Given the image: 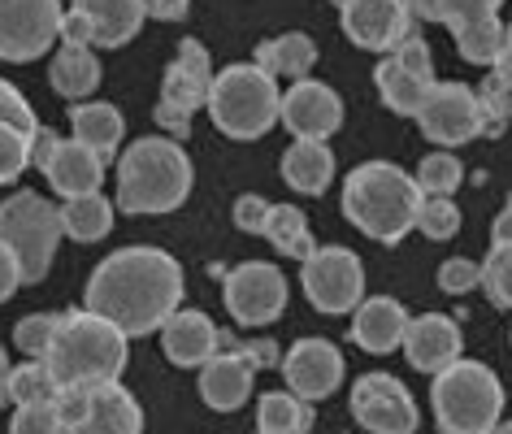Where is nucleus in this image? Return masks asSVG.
Masks as SVG:
<instances>
[{
  "label": "nucleus",
  "mask_w": 512,
  "mask_h": 434,
  "mask_svg": "<svg viewBox=\"0 0 512 434\" xmlns=\"http://www.w3.org/2000/svg\"><path fill=\"white\" fill-rule=\"evenodd\" d=\"M61 0H0V61H35L61 40Z\"/></svg>",
  "instance_id": "12"
},
{
  "label": "nucleus",
  "mask_w": 512,
  "mask_h": 434,
  "mask_svg": "<svg viewBox=\"0 0 512 434\" xmlns=\"http://www.w3.org/2000/svg\"><path fill=\"white\" fill-rule=\"evenodd\" d=\"M113 231V204L92 191V196H74L61 204V235L79 239V244H96Z\"/></svg>",
  "instance_id": "31"
},
{
  "label": "nucleus",
  "mask_w": 512,
  "mask_h": 434,
  "mask_svg": "<svg viewBox=\"0 0 512 434\" xmlns=\"http://www.w3.org/2000/svg\"><path fill=\"white\" fill-rule=\"evenodd\" d=\"M343 35L369 53H395L400 44L413 40V14L408 0H348L343 5Z\"/></svg>",
  "instance_id": "17"
},
{
  "label": "nucleus",
  "mask_w": 512,
  "mask_h": 434,
  "mask_svg": "<svg viewBox=\"0 0 512 434\" xmlns=\"http://www.w3.org/2000/svg\"><path fill=\"white\" fill-rule=\"evenodd\" d=\"M330 174H335V152L317 139H296L283 152V178L304 196H322L330 187Z\"/></svg>",
  "instance_id": "27"
},
{
  "label": "nucleus",
  "mask_w": 512,
  "mask_h": 434,
  "mask_svg": "<svg viewBox=\"0 0 512 434\" xmlns=\"http://www.w3.org/2000/svg\"><path fill=\"white\" fill-rule=\"evenodd\" d=\"M335 5H339V9H343V5H348V0H335Z\"/></svg>",
  "instance_id": "52"
},
{
  "label": "nucleus",
  "mask_w": 512,
  "mask_h": 434,
  "mask_svg": "<svg viewBox=\"0 0 512 434\" xmlns=\"http://www.w3.org/2000/svg\"><path fill=\"white\" fill-rule=\"evenodd\" d=\"M261 235L270 239V244L283 252V257H296V261H309V257H313L309 222H304V213L296 209V204H270Z\"/></svg>",
  "instance_id": "32"
},
{
  "label": "nucleus",
  "mask_w": 512,
  "mask_h": 434,
  "mask_svg": "<svg viewBox=\"0 0 512 434\" xmlns=\"http://www.w3.org/2000/svg\"><path fill=\"white\" fill-rule=\"evenodd\" d=\"M499 40H504V22L499 18L456 27V48H460V57L465 61H473V66H491L495 53H499Z\"/></svg>",
  "instance_id": "34"
},
{
  "label": "nucleus",
  "mask_w": 512,
  "mask_h": 434,
  "mask_svg": "<svg viewBox=\"0 0 512 434\" xmlns=\"http://www.w3.org/2000/svg\"><path fill=\"white\" fill-rule=\"evenodd\" d=\"M70 122H74V139H79L83 148H92L100 161H109L113 152H118L122 131H126L122 113L113 109V105H105V100H92V105H74V109H70Z\"/></svg>",
  "instance_id": "28"
},
{
  "label": "nucleus",
  "mask_w": 512,
  "mask_h": 434,
  "mask_svg": "<svg viewBox=\"0 0 512 434\" xmlns=\"http://www.w3.org/2000/svg\"><path fill=\"white\" fill-rule=\"evenodd\" d=\"M0 404H9V356L0 348Z\"/></svg>",
  "instance_id": "50"
},
{
  "label": "nucleus",
  "mask_w": 512,
  "mask_h": 434,
  "mask_svg": "<svg viewBox=\"0 0 512 434\" xmlns=\"http://www.w3.org/2000/svg\"><path fill=\"white\" fill-rule=\"evenodd\" d=\"M265 213H270V200L265 196H239L235 200V226L239 231H248V235H261Z\"/></svg>",
  "instance_id": "43"
},
{
  "label": "nucleus",
  "mask_w": 512,
  "mask_h": 434,
  "mask_svg": "<svg viewBox=\"0 0 512 434\" xmlns=\"http://www.w3.org/2000/svg\"><path fill=\"white\" fill-rule=\"evenodd\" d=\"M499 5L504 0H439V22L456 31V27H469V22L499 18Z\"/></svg>",
  "instance_id": "41"
},
{
  "label": "nucleus",
  "mask_w": 512,
  "mask_h": 434,
  "mask_svg": "<svg viewBox=\"0 0 512 434\" xmlns=\"http://www.w3.org/2000/svg\"><path fill=\"white\" fill-rule=\"evenodd\" d=\"M191 191V161L183 144L144 135L118 161V209L126 213H170Z\"/></svg>",
  "instance_id": "4"
},
{
  "label": "nucleus",
  "mask_w": 512,
  "mask_h": 434,
  "mask_svg": "<svg viewBox=\"0 0 512 434\" xmlns=\"http://www.w3.org/2000/svg\"><path fill=\"white\" fill-rule=\"evenodd\" d=\"M230 352H217L213 361L200 365V400L217 408V413H235V408H243V400L252 395V378L256 369L265 365H278V348L274 343H230Z\"/></svg>",
  "instance_id": "10"
},
{
  "label": "nucleus",
  "mask_w": 512,
  "mask_h": 434,
  "mask_svg": "<svg viewBox=\"0 0 512 434\" xmlns=\"http://www.w3.org/2000/svg\"><path fill=\"white\" fill-rule=\"evenodd\" d=\"M491 434H512V421H499V426H495Z\"/></svg>",
  "instance_id": "51"
},
{
  "label": "nucleus",
  "mask_w": 512,
  "mask_h": 434,
  "mask_svg": "<svg viewBox=\"0 0 512 434\" xmlns=\"http://www.w3.org/2000/svg\"><path fill=\"white\" fill-rule=\"evenodd\" d=\"M61 239V209L40 191H14L0 204V244L18 257L22 283H40Z\"/></svg>",
  "instance_id": "7"
},
{
  "label": "nucleus",
  "mask_w": 512,
  "mask_h": 434,
  "mask_svg": "<svg viewBox=\"0 0 512 434\" xmlns=\"http://www.w3.org/2000/svg\"><path fill=\"white\" fill-rule=\"evenodd\" d=\"M70 9L92 27V44L100 48H122L126 40H135L148 18L144 0H74Z\"/></svg>",
  "instance_id": "24"
},
{
  "label": "nucleus",
  "mask_w": 512,
  "mask_h": 434,
  "mask_svg": "<svg viewBox=\"0 0 512 434\" xmlns=\"http://www.w3.org/2000/svg\"><path fill=\"white\" fill-rule=\"evenodd\" d=\"M183 265L161 248L109 252L87 278V313L105 317L122 335H152L178 313Z\"/></svg>",
  "instance_id": "1"
},
{
  "label": "nucleus",
  "mask_w": 512,
  "mask_h": 434,
  "mask_svg": "<svg viewBox=\"0 0 512 434\" xmlns=\"http://www.w3.org/2000/svg\"><path fill=\"white\" fill-rule=\"evenodd\" d=\"M48 79L66 100H83L96 92L100 83V61L87 44H61V53L53 57V66H48Z\"/></svg>",
  "instance_id": "29"
},
{
  "label": "nucleus",
  "mask_w": 512,
  "mask_h": 434,
  "mask_svg": "<svg viewBox=\"0 0 512 434\" xmlns=\"http://www.w3.org/2000/svg\"><path fill=\"white\" fill-rule=\"evenodd\" d=\"M478 283H482V265H473L465 257L439 265V287L447 291V296H465V291H473Z\"/></svg>",
  "instance_id": "42"
},
{
  "label": "nucleus",
  "mask_w": 512,
  "mask_h": 434,
  "mask_svg": "<svg viewBox=\"0 0 512 434\" xmlns=\"http://www.w3.org/2000/svg\"><path fill=\"white\" fill-rule=\"evenodd\" d=\"M57 330V313H31L22 317V322L14 326V348L27 356V361H40V356L48 352V339H53Z\"/></svg>",
  "instance_id": "38"
},
{
  "label": "nucleus",
  "mask_w": 512,
  "mask_h": 434,
  "mask_svg": "<svg viewBox=\"0 0 512 434\" xmlns=\"http://www.w3.org/2000/svg\"><path fill=\"white\" fill-rule=\"evenodd\" d=\"M352 413L374 434H413L417 400L395 374H361L352 382Z\"/></svg>",
  "instance_id": "16"
},
{
  "label": "nucleus",
  "mask_w": 512,
  "mask_h": 434,
  "mask_svg": "<svg viewBox=\"0 0 512 434\" xmlns=\"http://www.w3.org/2000/svg\"><path fill=\"white\" fill-rule=\"evenodd\" d=\"M48 378L61 391H87L100 382H118L126 369V335L96 313H57V330L40 356Z\"/></svg>",
  "instance_id": "2"
},
{
  "label": "nucleus",
  "mask_w": 512,
  "mask_h": 434,
  "mask_svg": "<svg viewBox=\"0 0 512 434\" xmlns=\"http://www.w3.org/2000/svg\"><path fill=\"white\" fill-rule=\"evenodd\" d=\"M278 118L296 139H317L335 135L343 126V100L335 96V87L317 83V79H300L278 105Z\"/></svg>",
  "instance_id": "19"
},
{
  "label": "nucleus",
  "mask_w": 512,
  "mask_h": 434,
  "mask_svg": "<svg viewBox=\"0 0 512 434\" xmlns=\"http://www.w3.org/2000/svg\"><path fill=\"white\" fill-rule=\"evenodd\" d=\"M313 404H304L291 391H265L256 404V434H309Z\"/></svg>",
  "instance_id": "30"
},
{
  "label": "nucleus",
  "mask_w": 512,
  "mask_h": 434,
  "mask_svg": "<svg viewBox=\"0 0 512 434\" xmlns=\"http://www.w3.org/2000/svg\"><path fill=\"white\" fill-rule=\"evenodd\" d=\"M408 309L391 296H369L356 304V317H352V339L361 343L365 352L374 356H387L395 348H404V335H408Z\"/></svg>",
  "instance_id": "23"
},
{
  "label": "nucleus",
  "mask_w": 512,
  "mask_h": 434,
  "mask_svg": "<svg viewBox=\"0 0 512 434\" xmlns=\"http://www.w3.org/2000/svg\"><path fill=\"white\" fill-rule=\"evenodd\" d=\"M35 135H40V126H35L27 96L14 83L0 79V183H14L31 165Z\"/></svg>",
  "instance_id": "20"
},
{
  "label": "nucleus",
  "mask_w": 512,
  "mask_h": 434,
  "mask_svg": "<svg viewBox=\"0 0 512 434\" xmlns=\"http://www.w3.org/2000/svg\"><path fill=\"white\" fill-rule=\"evenodd\" d=\"M417 126L439 148H460L482 135V105L469 83H434L417 109Z\"/></svg>",
  "instance_id": "13"
},
{
  "label": "nucleus",
  "mask_w": 512,
  "mask_h": 434,
  "mask_svg": "<svg viewBox=\"0 0 512 434\" xmlns=\"http://www.w3.org/2000/svg\"><path fill=\"white\" fill-rule=\"evenodd\" d=\"M482 287L499 309H512V248H495L486 252V265H482Z\"/></svg>",
  "instance_id": "37"
},
{
  "label": "nucleus",
  "mask_w": 512,
  "mask_h": 434,
  "mask_svg": "<svg viewBox=\"0 0 512 434\" xmlns=\"http://www.w3.org/2000/svg\"><path fill=\"white\" fill-rule=\"evenodd\" d=\"M187 5H191V0H144V9H148L152 18H161V22L187 18Z\"/></svg>",
  "instance_id": "46"
},
{
  "label": "nucleus",
  "mask_w": 512,
  "mask_h": 434,
  "mask_svg": "<svg viewBox=\"0 0 512 434\" xmlns=\"http://www.w3.org/2000/svg\"><path fill=\"white\" fill-rule=\"evenodd\" d=\"M278 83L256 66H235L213 74V92H209V118L222 135L230 139H261L278 122Z\"/></svg>",
  "instance_id": "6"
},
{
  "label": "nucleus",
  "mask_w": 512,
  "mask_h": 434,
  "mask_svg": "<svg viewBox=\"0 0 512 434\" xmlns=\"http://www.w3.org/2000/svg\"><path fill=\"white\" fill-rule=\"evenodd\" d=\"M374 83H378L382 105H391L395 113H413L417 118L421 100H426L430 87H434V61H430L426 40L413 35L408 44H400L395 53L382 57L378 70H374Z\"/></svg>",
  "instance_id": "15"
},
{
  "label": "nucleus",
  "mask_w": 512,
  "mask_h": 434,
  "mask_svg": "<svg viewBox=\"0 0 512 434\" xmlns=\"http://www.w3.org/2000/svg\"><path fill=\"white\" fill-rule=\"evenodd\" d=\"M478 105H482V135H499L512 118V92L491 74V83L478 92Z\"/></svg>",
  "instance_id": "40"
},
{
  "label": "nucleus",
  "mask_w": 512,
  "mask_h": 434,
  "mask_svg": "<svg viewBox=\"0 0 512 434\" xmlns=\"http://www.w3.org/2000/svg\"><path fill=\"white\" fill-rule=\"evenodd\" d=\"M9 400L14 404H57L61 387L48 378V369L40 361H27V365L9 369Z\"/></svg>",
  "instance_id": "33"
},
{
  "label": "nucleus",
  "mask_w": 512,
  "mask_h": 434,
  "mask_svg": "<svg viewBox=\"0 0 512 434\" xmlns=\"http://www.w3.org/2000/svg\"><path fill=\"white\" fill-rule=\"evenodd\" d=\"M300 283L317 313H352L365 296L361 257L348 248H313V257L300 270Z\"/></svg>",
  "instance_id": "11"
},
{
  "label": "nucleus",
  "mask_w": 512,
  "mask_h": 434,
  "mask_svg": "<svg viewBox=\"0 0 512 434\" xmlns=\"http://www.w3.org/2000/svg\"><path fill=\"white\" fill-rule=\"evenodd\" d=\"M408 14L421 22H439V0H408Z\"/></svg>",
  "instance_id": "49"
},
{
  "label": "nucleus",
  "mask_w": 512,
  "mask_h": 434,
  "mask_svg": "<svg viewBox=\"0 0 512 434\" xmlns=\"http://www.w3.org/2000/svg\"><path fill=\"white\" fill-rule=\"evenodd\" d=\"M430 400L443 434H491L504 413V387L482 361H456L434 374Z\"/></svg>",
  "instance_id": "5"
},
{
  "label": "nucleus",
  "mask_w": 512,
  "mask_h": 434,
  "mask_svg": "<svg viewBox=\"0 0 512 434\" xmlns=\"http://www.w3.org/2000/svg\"><path fill=\"white\" fill-rule=\"evenodd\" d=\"M417 231L430 239H452L460 231V209L452 204V196H426L417 209Z\"/></svg>",
  "instance_id": "36"
},
{
  "label": "nucleus",
  "mask_w": 512,
  "mask_h": 434,
  "mask_svg": "<svg viewBox=\"0 0 512 434\" xmlns=\"http://www.w3.org/2000/svg\"><path fill=\"white\" fill-rule=\"evenodd\" d=\"M491 66H495V79H499V83H504L508 92H512V22L504 27V40H499V53H495Z\"/></svg>",
  "instance_id": "45"
},
{
  "label": "nucleus",
  "mask_w": 512,
  "mask_h": 434,
  "mask_svg": "<svg viewBox=\"0 0 512 434\" xmlns=\"http://www.w3.org/2000/svg\"><path fill=\"white\" fill-rule=\"evenodd\" d=\"M57 144H61L57 131H44V126H40V135H35V148H31V165H40V170H44L48 157L57 152Z\"/></svg>",
  "instance_id": "47"
},
{
  "label": "nucleus",
  "mask_w": 512,
  "mask_h": 434,
  "mask_svg": "<svg viewBox=\"0 0 512 434\" xmlns=\"http://www.w3.org/2000/svg\"><path fill=\"white\" fill-rule=\"evenodd\" d=\"M22 287V270H18V257L0 244V304H5L14 291Z\"/></svg>",
  "instance_id": "44"
},
{
  "label": "nucleus",
  "mask_w": 512,
  "mask_h": 434,
  "mask_svg": "<svg viewBox=\"0 0 512 434\" xmlns=\"http://www.w3.org/2000/svg\"><path fill=\"white\" fill-rule=\"evenodd\" d=\"M209 92H213V61L204 53V44L183 40L178 57L165 66L161 100H157V122L165 131H174V144L191 131V113L209 105Z\"/></svg>",
  "instance_id": "8"
},
{
  "label": "nucleus",
  "mask_w": 512,
  "mask_h": 434,
  "mask_svg": "<svg viewBox=\"0 0 512 434\" xmlns=\"http://www.w3.org/2000/svg\"><path fill=\"white\" fill-rule=\"evenodd\" d=\"M317 61V44L309 40L304 31H287V35H274V40H261L256 44V70H265L270 79H304Z\"/></svg>",
  "instance_id": "26"
},
{
  "label": "nucleus",
  "mask_w": 512,
  "mask_h": 434,
  "mask_svg": "<svg viewBox=\"0 0 512 434\" xmlns=\"http://www.w3.org/2000/svg\"><path fill=\"white\" fill-rule=\"evenodd\" d=\"M9 434H66V417L61 404H18Z\"/></svg>",
  "instance_id": "39"
},
{
  "label": "nucleus",
  "mask_w": 512,
  "mask_h": 434,
  "mask_svg": "<svg viewBox=\"0 0 512 434\" xmlns=\"http://www.w3.org/2000/svg\"><path fill=\"white\" fill-rule=\"evenodd\" d=\"M460 348H465V339H460V326L452 317L426 313V317H417V322H408L404 356L421 374H443L447 365L460 361Z\"/></svg>",
  "instance_id": "21"
},
{
  "label": "nucleus",
  "mask_w": 512,
  "mask_h": 434,
  "mask_svg": "<svg viewBox=\"0 0 512 434\" xmlns=\"http://www.w3.org/2000/svg\"><path fill=\"white\" fill-rule=\"evenodd\" d=\"M222 343H226L222 330H217L200 309H178L170 322L161 326L165 356H170L174 365H183V369H196L204 361H213V356L222 352Z\"/></svg>",
  "instance_id": "22"
},
{
  "label": "nucleus",
  "mask_w": 512,
  "mask_h": 434,
  "mask_svg": "<svg viewBox=\"0 0 512 434\" xmlns=\"http://www.w3.org/2000/svg\"><path fill=\"white\" fill-rule=\"evenodd\" d=\"M48 183H53L57 196H92V191H100V178H105V161L96 157L92 148H83L79 139H61L57 152L48 157L44 165Z\"/></svg>",
  "instance_id": "25"
},
{
  "label": "nucleus",
  "mask_w": 512,
  "mask_h": 434,
  "mask_svg": "<svg viewBox=\"0 0 512 434\" xmlns=\"http://www.w3.org/2000/svg\"><path fill=\"white\" fill-rule=\"evenodd\" d=\"M283 378L291 395H300L304 404L326 400L343 382V352L330 339H300L283 356Z\"/></svg>",
  "instance_id": "18"
},
{
  "label": "nucleus",
  "mask_w": 512,
  "mask_h": 434,
  "mask_svg": "<svg viewBox=\"0 0 512 434\" xmlns=\"http://www.w3.org/2000/svg\"><path fill=\"white\" fill-rule=\"evenodd\" d=\"M421 191L413 174H404L391 161H365L356 165L343 183V213L356 231H365L378 244H400V239L417 226Z\"/></svg>",
  "instance_id": "3"
},
{
  "label": "nucleus",
  "mask_w": 512,
  "mask_h": 434,
  "mask_svg": "<svg viewBox=\"0 0 512 434\" xmlns=\"http://www.w3.org/2000/svg\"><path fill=\"white\" fill-rule=\"evenodd\" d=\"M66 434H144V408L122 382H100L87 391H61Z\"/></svg>",
  "instance_id": "9"
},
{
  "label": "nucleus",
  "mask_w": 512,
  "mask_h": 434,
  "mask_svg": "<svg viewBox=\"0 0 512 434\" xmlns=\"http://www.w3.org/2000/svg\"><path fill=\"white\" fill-rule=\"evenodd\" d=\"M222 296L239 326H265L287 309V278L270 261H243L226 274Z\"/></svg>",
  "instance_id": "14"
},
{
  "label": "nucleus",
  "mask_w": 512,
  "mask_h": 434,
  "mask_svg": "<svg viewBox=\"0 0 512 434\" xmlns=\"http://www.w3.org/2000/svg\"><path fill=\"white\" fill-rule=\"evenodd\" d=\"M491 244H495V248H512V196H508L504 213H499L495 226H491Z\"/></svg>",
  "instance_id": "48"
},
{
  "label": "nucleus",
  "mask_w": 512,
  "mask_h": 434,
  "mask_svg": "<svg viewBox=\"0 0 512 434\" xmlns=\"http://www.w3.org/2000/svg\"><path fill=\"white\" fill-rule=\"evenodd\" d=\"M460 174L465 170H460V161L452 157V152H430V157L417 165L413 183H417L421 196H452V191L460 187Z\"/></svg>",
  "instance_id": "35"
}]
</instances>
